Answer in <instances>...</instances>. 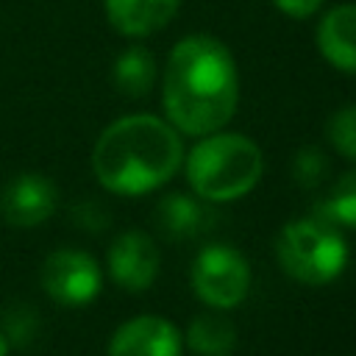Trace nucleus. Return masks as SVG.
<instances>
[{
	"mask_svg": "<svg viewBox=\"0 0 356 356\" xmlns=\"http://www.w3.org/2000/svg\"><path fill=\"white\" fill-rule=\"evenodd\" d=\"M161 100L175 131L206 136L220 131L236 111L239 78L231 50L209 36H184L167 58Z\"/></svg>",
	"mask_w": 356,
	"mask_h": 356,
	"instance_id": "f257e3e1",
	"label": "nucleus"
},
{
	"mask_svg": "<svg viewBox=\"0 0 356 356\" xmlns=\"http://www.w3.org/2000/svg\"><path fill=\"white\" fill-rule=\"evenodd\" d=\"M184 161L178 131L153 114H128L103 128L92 147V172L114 195L164 186Z\"/></svg>",
	"mask_w": 356,
	"mask_h": 356,
	"instance_id": "f03ea898",
	"label": "nucleus"
},
{
	"mask_svg": "<svg viewBox=\"0 0 356 356\" xmlns=\"http://www.w3.org/2000/svg\"><path fill=\"white\" fill-rule=\"evenodd\" d=\"M264 172L259 145L242 134H206L186 156V181L203 200H236Z\"/></svg>",
	"mask_w": 356,
	"mask_h": 356,
	"instance_id": "7ed1b4c3",
	"label": "nucleus"
},
{
	"mask_svg": "<svg viewBox=\"0 0 356 356\" xmlns=\"http://www.w3.org/2000/svg\"><path fill=\"white\" fill-rule=\"evenodd\" d=\"M275 259L286 275L300 284L323 286L342 275L348 264V242L325 217H300L275 236Z\"/></svg>",
	"mask_w": 356,
	"mask_h": 356,
	"instance_id": "20e7f679",
	"label": "nucleus"
},
{
	"mask_svg": "<svg viewBox=\"0 0 356 356\" xmlns=\"http://www.w3.org/2000/svg\"><path fill=\"white\" fill-rule=\"evenodd\" d=\"M192 289L211 309H234L250 289V264L234 245H206L192 261Z\"/></svg>",
	"mask_w": 356,
	"mask_h": 356,
	"instance_id": "39448f33",
	"label": "nucleus"
},
{
	"mask_svg": "<svg viewBox=\"0 0 356 356\" xmlns=\"http://www.w3.org/2000/svg\"><path fill=\"white\" fill-rule=\"evenodd\" d=\"M39 281L50 300L61 306H86L100 295L103 273L86 250L58 248L42 261Z\"/></svg>",
	"mask_w": 356,
	"mask_h": 356,
	"instance_id": "423d86ee",
	"label": "nucleus"
},
{
	"mask_svg": "<svg viewBox=\"0 0 356 356\" xmlns=\"http://www.w3.org/2000/svg\"><path fill=\"white\" fill-rule=\"evenodd\" d=\"M58 206L56 184L42 172H19L0 189V214L14 228H33L53 217Z\"/></svg>",
	"mask_w": 356,
	"mask_h": 356,
	"instance_id": "0eeeda50",
	"label": "nucleus"
},
{
	"mask_svg": "<svg viewBox=\"0 0 356 356\" xmlns=\"http://www.w3.org/2000/svg\"><path fill=\"white\" fill-rule=\"evenodd\" d=\"M159 248L145 231L120 234L106 256V267L125 292H145L159 275Z\"/></svg>",
	"mask_w": 356,
	"mask_h": 356,
	"instance_id": "6e6552de",
	"label": "nucleus"
},
{
	"mask_svg": "<svg viewBox=\"0 0 356 356\" xmlns=\"http://www.w3.org/2000/svg\"><path fill=\"white\" fill-rule=\"evenodd\" d=\"M108 356H181V331L156 314L134 317L111 334Z\"/></svg>",
	"mask_w": 356,
	"mask_h": 356,
	"instance_id": "1a4fd4ad",
	"label": "nucleus"
},
{
	"mask_svg": "<svg viewBox=\"0 0 356 356\" xmlns=\"http://www.w3.org/2000/svg\"><path fill=\"white\" fill-rule=\"evenodd\" d=\"M108 25L128 36L142 39L161 31L181 8V0H103Z\"/></svg>",
	"mask_w": 356,
	"mask_h": 356,
	"instance_id": "9d476101",
	"label": "nucleus"
},
{
	"mask_svg": "<svg viewBox=\"0 0 356 356\" xmlns=\"http://www.w3.org/2000/svg\"><path fill=\"white\" fill-rule=\"evenodd\" d=\"M317 47L331 67L356 75V3H339L323 14Z\"/></svg>",
	"mask_w": 356,
	"mask_h": 356,
	"instance_id": "9b49d317",
	"label": "nucleus"
},
{
	"mask_svg": "<svg viewBox=\"0 0 356 356\" xmlns=\"http://www.w3.org/2000/svg\"><path fill=\"white\" fill-rule=\"evenodd\" d=\"M153 220L167 239H189L206 228L209 211L200 203V197L175 192V195H167L159 200Z\"/></svg>",
	"mask_w": 356,
	"mask_h": 356,
	"instance_id": "f8f14e48",
	"label": "nucleus"
},
{
	"mask_svg": "<svg viewBox=\"0 0 356 356\" xmlns=\"http://www.w3.org/2000/svg\"><path fill=\"white\" fill-rule=\"evenodd\" d=\"M111 81H114L120 95L134 97V100L145 97L156 83V58H153V53L142 44H134V47L122 50L114 58Z\"/></svg>",
	"mask_w": 356,
	"mask_h": 356,
	"instance_id": "ddd939ff",
	"label": "nucleus"
},
{
	"mask_svg": "<svg viewBox=\"0 0 356 356\" xmlns=\"http://www.w3.org/2000/svg\"><path fill=\"white\" fill-rule=\"evenodd\" d=\"M186 345L197 356H231L236 348V328L222 314H200L186 328Z\"/></svg>",
	"mask_w": 356,
	"mask_h": 356,
	"instance_id": "4468645a",
	"label": "nucleus"
},
{
	"mask_svg": "<svg viewBox=\"0 0 356 356\" xmlns=\"http://www.w3.org/2000/svg\"><path fill=\"white\" fill-rule=\"evenodd\" d=\"M323 217L331 220L334 225L356 228V170L345 172L334 184V189L323 206Z\"/></svg>",
	"mask_w": 356,
	"mask_h": 356,
	"instance_id": "2eb2a0df",
	"label": "nucleus"
},
{
	"mask_svg": "<svg viewBox=\"0 0 356 356\" xmlns=\"http://www.w3.org/2000/svg\"><path fill=\"white\" fill-rule=\"evenodd\" d=\"M328 142L350 161H356V103L353 106H342L339 111L331 114L328 125H325Z\"/></svg>",
	"mask_w": 356,
	"mask_h": 356,
	"instance_id": "dca6fc26",
	"label": "nucleus"
},
{
	"mask_svg": "<svg viewBox=\"0 0 356 356\" xmlns=\"http://www.w3.org/2000/svg\"><path fill=\"white\" fill-rule=\"evenodd\" d=\"M325 170H328V159H325V153H323L320 147H314V145L300 147V150L295 153V159H292V175H295V181H298L303 189L317 186V184L325 178Z\"/></svg>",
	"mask_w": 356,
	"mask_h": 356,
	"instance_id": "f3484780",
	"label": "nucleus"
},
{
	"mask_svg": "<svg viewBox=\"0 0 356 356\" xmlns=\"http://www.w3.org/2000/svg\"><path fill=\"white\" fill-rule=\"evenodd\" d=\"M323 3L325 0H273V6L292 19H309L312 14H317L323 8Z\"/></svg>",
	"mask_w": 356,
	"mask_h": 356,
	"instance_id": "a211bd4d",
	"label": "nucleus"
},
{
	"mask_svg": "<svg viewBox=\"0 0 356 356\" xmlns=\"http://www.w3.org/2000/svg\"><path fill=\"white\" fill-rule=\"evenodd\" d=\"M106 222H108V214L97 206V203H81L78 209H75V225H83V228H92V231H100V228H106Z\"/></svg>",
	"mask_w": 356,
	"mask_h": 356,
	"instance_id": "6ab92c4d",
	"label": "nucleus"
},
{
	"mask_svg": "<svg viewBox=\"0 0 356 356\" xmlns=\"http://www.w3.org/2000/svg\"><path fill=\"white\" fill-rule=\"evenodd\" d=\"M8 353V339H6V334L0 331V356H6Z\"/></svg>",
	"mask_w": 356,
	"mask_h": 356,
	"instance_id": "aec40b11",
	"label": "nucleus"
}]
</instances>
